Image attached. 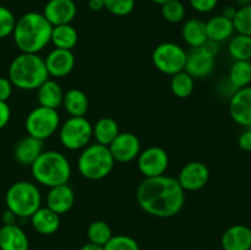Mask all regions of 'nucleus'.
I'll return each mask as SVG.
<instances>
[{
    "label": "nucleus",
    "mask_w": 251,
    "mask_h": 250,
    "mask_svg": "<svg viewBox=\"0 0 251 250\" xmlns=\"http://www.w3.org/2000/svg\"><path fill=\"white\" fill-rule=\"evenodd\" d=\"M136 201L147 215L171 218L178 215L185 203V191L176 178L166 175L145 178L136 190Z\"/></svg>",
    "instance_id": "obj_1"
},
{
    "label": "nucleus",
    "mask_w": 251,
    "mask_h": 250,
    "mask_svg": "<svg viewBox=\"0 0 251 250\" xmlns=\"http://www.w3.org/2000/svg\"><path fill=\"white\" fill-rule=\"evenodd\" d=\"M51 29L42 12L29 11L16 20L12 37L21 53L38 54L50 43Z\"/></svg>",
    "instance_id": "obj_2"
},
{
    "label": "nucleus",
    "mask_w": 251,
    "mask_h": 250,
    "mask_svg": "<svg viewBox=\"0 0 251 250\" xmlns=\"http://www.w3.org/2000/svg\"><path fill=\"white\" fill-rule=\"evenodd\" d=\"M49 78L44 59L38 54L21 53L9 66V80L22 91H34Z\"/></svg>",
    "instance_id": "obj_3"
},
{
    "label": "nucleus",
    "mask_w": 251,
    "mask_h": 250,
    "mask_svg": "<svg viewBox=\"0 0 251 250\" xmlns=\"http://www.w3.org/2000/svg\"><path fill=\"white\" fill-rule=\"evenodd\" d=\"M71 164L58 151H43L32 163L31 173L34 180L47 188L68 184L71 176Z\"/></svg>",
    "instance_id": "obj_4"
},
{
    "label": "nucleus",
    "mask_w": 251,
    "mask_h": 250,
    "mask_svg": "<svg viewBox=\"0 0 251 250\" xmlns=\"http://www.w3.org/2000/svg\"><path fill=\"white\" fill-rule=\"evenodd\" d=\"M115 161L108 146L87 145L77 158L78 173L88 180H100L112 173Z\"/></svg>",
    "instance_id": "obj_5"
},
{
    "label": "nucleus",
    "mask_w": 251,
    "mask_h": 250,
    "mask_svg": "<svg viewBox=\"0 0 251 250\" xmlns=\"http://www.w3.org/2000/svg\"><path fill=\"white\" fill-rule=\"evenodd\" d=\"M5 203L19 218H29L42 206L41 191L31 181H16L7 189Z\"/></svg>",
    "instance_id": "obj_6"
},
{
    "label": "nucleus",
    "mask_w": 251,
    "mask_h": 250,
    "mask_svg": "<svg viewBox=\"0 0 251 250\" xmlns=\"http://www.w3.org/2000/svg\"><path fill=\"white\" fill-rule=\"evenodd\" d=\"M92 137V124L86 117H70L59 126V140L70 151L85 149Z\"/></svg>",
    "instance_id": "obj_7"
},
{
    "label": "nucleus",
    "mask_w": 251,
    "mask_h": 250,
    "mask_svg": "<svg viewBox=\"0 0 251 250\" xmlns=\"http://www.w3.org/2000/svg\"><path fill=\"white\" fill-rule=\"evenodd\" d=\"M27 134L39 140H46L53 136L60 126V117L56 109L38 105L28 113L26 118Z\"/></svg>",
    "instance_id": "obj_8"
},
{
    "label": "nucleus",
    "mask_w": 251,
    "mask_h": 250,
    "mask_svg": "<svg viewBox=\"0 0 251 250\" xmlns=\"http://www.w3.org/2000/svg\"><path fill=\"white\" fill-rule=\"evenodd\" d=\"M152 61L156 69L166 75L173 76L185 69L186 51L173 42L158 44L152 53Z\"/></svg>",
    "instance_id": "obj_9"
},
{
    "label": "nucleus",
    "mask_w": 251,
    "mask_h": 250,
    "mask_svg": "<svg viewBox=\"0 0 251 250\" xmlns=\"http://www.w3.org/2000/svg\"><path fill=\"white\" fill-rule=\"evenodd\" d=\"M137 168L145 178L163 175L169 166V156L159 146L147 147L137 156Z\"/></svg>",
    "instance_id": "obj_10"
},
{
    "label": "nucleus",
    "mask_w": 251,
    "mask_h": 250,
    "mask_svg": "<svg viewBox=\"0 0 251 250\" xmlns=\"http://www.w3.org/2000/svg\"><path fill=\"white\" fill-rule=\"evenodd\" d=\"M108 149L115 162L129 163L136 159L141 152V142L132 132H119L118 136L110 142Z\"/></svg>",
    "instance_id": "obj_11"
},
{
    "label": "nucleus",
    "mask_w": 251,
    "mask_h": 250,
    "mask_svg": "<svg viewBox=\"0 0 251 250\" xmlns=\"http://www.w3.org/2000/svg\"><path fill=\"white\" fill-rule=\"evenodd\" d=\"M176 180L184 191L201 190L210 180V169L202 162H189L180 169Z\"/></svg>",
    "instance_id": "obj_12"
},
{
    "label": "nucleus",
    "mask_w": 251,
    "mask_h": 250,
    "mask_svg": "<svg viewBox=\"0 0 251 250\" xmlns=\"http://www.w3.org/2000/svg\"><path fill=\"white\" fill-rule=\"evenodd\" d=\"M228 108L233 122L244 127H251V86L235 90Z\"/></svg>",
    "instance_id": "obj_13"
},
{
    "label": "nucleus",
    "mask_w": 251,
    "mask_h": 250,
    "mask_svg": "<svg viewBox=\"0 0 251 250\" xmlns=\"http://www.w3.org/2000/svg\"><path fill=\"white\" fill-rule=\"evenodd\" d=\"M42 14L51 26L69 25L77 14V6L74 0H48Z\"/></svg>",
    "instance_id": "obj_14"
},
{
    "label": "nucleus",
    "mask_w": 251,
    "mask_h": 250,
    "mask_svg": "<svg viewBox=\"0 0 251 250\" xmlns=\"http://www.w3.org/2000/svg\"><path fill=\"white\" fill-rule=\"evenodd\" d=\"M47 71L49 76L55 78H63L68 76L75 66V55L73 50H66V49L54 48L49 51L47 58L44 59Z\"/></svg>",
    "instance_id": "obj_15"
},
{
    "label": "nucleus",
    "mask_w": 251,
    "mask_h": 250,
    "mask_svg": "<svg viewBox=\"0 0 251 250\" xmlns=\"http://www.w3.org/2000/svg\"><path fill=\"white\" fill-rule=\"evenodd\" d=\"M213 70H215V58L208 56L200 48H193L189 53H186L184 71H186L194 80L208 77Z\"/></svg>",
    "instance_id": "obj_16"
},
{
    "label": "nucleus",
    "mask_w": 251,
    "mask_h": 250,
    "mask_svg": "<svg viewBox=\"0 0 251 250\" xmlns=\"http://www.w3.org/2000/svg\"><path fill=\"white\" fill-rule=\"evenodd\" d=\"M46 203L47 207L61 216L73 208L75 203V193L69 184L53 186V188H49Z\"/></svg>",
    "instance_id": "obj_17"
},
{
    "label": "nucleus",
    "mask_w": 251,
    "mask_h": 250,
    "mask_svg": "<svg viewBox=\"0 0 251 250\" xmlns=\"http://www.w3.org/2000/svg\"><path fill=\"white\" fill-rule=\"evenodd\" d=\"M223 250H251V229L245 225H233L221 237Z\"/></svg>",
    "instance_id": "obj_18"
},
{
    "label": "nucleus",
    "mask_w": 251,
    "mask_h": 250,
    "mask_svg": "<svg viewBox=\"0 0 251 250\" xmlns=\"http://www.w3.org/2000/svg\"><path fill=\"white\" fill-rule=\"evenodd\" d=\"M43 151V140L27 135L16 142L14 147V157L17 163H20L21 166L31 167L32 163L41 156Z\"/></svg>",
    "instance_id": "obj_19"
},
{
    "label": "nucleus",
    "mask_w": 251,
    "mask_h": 250,
    "mask_svg": "<svg viewBox=\"0 0 251 250\" xmlns=\"http://www.w3.org/2000/svg\"><path fill=\"white\" fill-rule=\"evenodd\" d=\"M29 240L25 230L17 225L0 228V250H28Z\"/></svg>",
    "instance_id": "obj_20"
},
{
    "label": "nucleus",
    "mask_w": 251,
    "mask_h": 250,
    "mask_svg": "<svg viewBox=\"0 0 251 250\" xmlns=\"http://www.w3.org/2000/svg\"><path fill=\"white\" fill-rule=\"evenodd\" d=\"M29 218L33 229L42 235L54 234L60 227V216L47 206L46 207L41 206Z\"/></svg>",
    "instance_id": "obj_21"
},
{
    "label": "nucleus",
    "mask_w": 251,
    "mask_h": 250,
    "mask_svg": "<svg viewBox=\"0 0 251 250\" xmlns=\"http://www.w3.org/2000/svg\"><path fill=\"white\" fill-rule=\"evenodd\" d=\"M36 91L37 100H38V104L42 105V107L58 109L63 104V88L55 80L48 78Z\"/></svg>",
    "instance_id": "obj_22"
},
{
    "label": "nucleus",
    "mask_w": 251,
    "mask_h": 250,
    "mask_svg": "<svg viewBox=\"0 0 251 250\" xmlns=\"http://www.w3.org/2000/svg\"><path fill=\"white\" fill-rule=\"evenodd\" d=\"M234 32L235 29L232 20L227 19L222 15H216V16L211 17L208 21H206L207 39L215 41L217 43L230 39Z\"/></svg>",
    "instance_id": "obj_23"
},
{
    "label": "nucleus",
    "mask_w": 251,
    "mask_h": 250,
    "mask_svg": "<svg viewBox=\"0 0 251 250\" xmlns=\"http://www.w3.org/2000/svg\"><path fill=\"white\" fill-rule=\"evenodd\" d=\"M181 36L188 46L191 48H199L207 41L206 22L198 17L186 20L181 27Z\"/></svg>",
    "instance_id": "obj_24"
},
{
    "label": "nucleus",
    "mask_w": 251,
    "mask_h": 250,
    "mask_svg": "<svg viewBox=\"0 0 251 250\" xmlns=\"http://www.w3.org/2000/svg\"><path fill=\"white\" fill-rule=\"evenodd\" d=\"M70 117H85L88 112V98L83 91L78 88H71L68 92L64 93L63 104Z\"/></svg>",
    "instance_id": "obj_25"
},
{
    "label": "nucleus",
    "mask_w": 251,
    "mask_h": 250,
    "mask_svg": "<svg viewBox=\"0 0 251 250\" xmlns=\"http://www.w3.org/2000/svg\"><path fill=\"white\" fill-rule=\"evenodd\" d=\"M50 42L55 48L73 50L78 42V33L71 24L53 26Z\"/></svg>",
    "instance_id": "obj_26"
},
{
    "label": "nucleus",
    "mask_w": 251,
    "mask_h": 250,
    "mask_svg": "<svg viewBox=\"0 0 251 250\" xmlns=\"http://www.w3.org/2000/svg\"><path fill=\"white\" fill-rule=\"evenodd\" d=\"M119 132L120 129L118 123L109 117L100 118L95 125H92V135L96 142L103 146H109L110 142L118 136Z\"/></svg>",
    "instance_id": "obj_27"
},
{
    "label": "nucleus",
    "mask_w": 251,
    "mask_h": 250,
    "mask_svg": "<svg viewBox=\"0 0 251 250\" xmlns=\"http://www.w3.org/2000/svg\"><path fill=\"white\" fill-rule=\"evenodd\" d=\"M228 80L230 85L235 88L247 87L251 83V61L250 60H235L230 66Z\"/></svg>",
    "instance_id": "obj_28"
},
{
    "label": "nucleus",
    "mask_w": 251,
    "mask_h": 250,
    "mask_svg": "<svg viewBox=\"0 0 251 250\" xmlns=\"http://www.w3.org/2000/svg\"><path fill=\"white\" fill-rule=\"evenodd\" d=\"M229 55L235 60H251V37L237 33L229 39Z\"/></svg>",
    "instance_id": "obj_29"
},
{
    "label": "nucleus",
    "mask_w": 251,
    "mask_h": 250,
    "mask_svg": "<svg viewBox=\"0 0 251 250\" xmlns=\"http://www.w3.org/2000/svg\"><path fill=\"white\" fill-rule=\"evenodd\" d=\"M195 88V80L186 71L174 74L171 78V91L176 97L188 98Z\"/></svg>",
    "instance_id": "obj_30"
},
{
    "label": "nucleus",
    "mask_w": 251,
    "mask_h": 250,
    "mask_svg": "<svg viewBox=\"0 0 251 250\" xmlns=\"http://www.w3.org/2000/svg\"><path fill=\"white\" fill-rule=\"evenodd\" d=\"M113 237V232L110 225L105 221H93L87 227L88 242L104 247L108 240Z\"/></svg>",
    "instance_id": "obj_31"
},
{
    "label": "nucleus",
    "mask_w": 251,
    "mask_h": 250,
    "mask_svg": "<svg viewBox=\"0 0 251 250\" xmlns=\"http://www.w3.org/2000/svg\"><path fill=\"white\" fill-rule=\"evenodd\" d=\"M161 14L169 24H180L186 15V7L180 0H169L161 5Z\"/></svg>",
    "instance_id": "obj_32"
},
{
    "label": "nucleus",
    "mask_w": 251,
    "mask_h": 250,
    "mask_svg": "<svg viewBox=\"0 0 251 250\" xmlns=\"http://www.w3.org/2000/svg\"><path fill=\"white\" fill-rule=\"evenodd\" d=\"M233 25L237 33L251 37V4L238 7Z\"/></svg>",
    "instance_id": "obj_33"
},
{
    "label": "nucleus",
    "mask_w": 251,
    "mask_h": 250,
    "mask_svg": "<svg viewBox=\"0 0 251 250\" xmlns=\"http://www.w3.org/2000/svg\"><path fill=\"white\" fill-rule=\"evenodd\" d=\"M104 9L114 16L124 17L131 14L135 9V0H103Z\"/></svg>",
    "instance_id": "obj_34"
},
{
    "label": "nucleus",
    "mask_w": 251,
    "mask_h": 250,
    "mask_svg": "<svg viewBox=\"0 0 251 250\" xmlns=\"http://www.w3.org/2000/svg\"><path fill=\"white\" fill-rule=\"evenodd\" d=\"M104 250H140L139 243L130 235L118 234L113 235L107 244L103 247Z\"/></svg>",
    "instance_id": "obj_35"
},
{
    "label": "nucleus",
    "mask_w": 251,
    "mask_h": 250,
    "mask_svg": "<svg viewBox=\"0 0 251 250\" xmlns=\"http://www.w3.org/2000/svg\"><path fill=\"white\" fill-rule=\"evenodd\" d=\"M16 25V17L14 12L6 6L0 5V39L11 36Z\"/></svg>",
    "instance_id": "obj_36"
},
{
    "label": "nucleus",
    "mask_w": 251,
    "mask_h": 250,
    "mask_svg": "<svg viewBox=\"0 0 251 250\" xmlns=\"http://www.w3.org/2000/svg\"><path fill=\"white\" fill-rule=\"evenodd\" d=\"M220 0H189V4L195 11L200 14H207L216 9Z\"/></svg>",
    "instance_id": "obj_37"
},
{
    "label": "nucleus",
    "mask_w": 251,
    "mask_h": 250,
    "mask_svg": "<svg viewBox=\"0 0 251 250\" xmlns=\"http://www.w3.org/2000/svg\"><path fill=\"white\" fill-rule=\"evenodd\" d=\"M12 83L9 77H0V100L7 102L12 93Z\"/></svg>",
    "instance_id": "obj_38"
},
{
    "label": "nucleus",
    "mask_w": 251,
    "mask_h": 250,
    "mask_svg": "<svg viewBox=\"0 0 251 250\" xmlns=\"http://www.w3.org/2000/svg\"><path fill=\"white\" fill-rule=\"evenodd\" d=\"M238 146L245 152H251V127L242 132L238 137Z\"/></svg>",
    "instance_id": "obj_39"
},
{
    "label": "nucleus",
    "mask_w": 251,
    "mask_h": 250,
    "mask_svg": "<svg viewBox=\"0 0 251 250\" xmlns=\"http://www.w3.org/2000/svg\"><path fill=\"white\" fill-rule=\"evenodd\" d=\"M11 118V109H10L7 102H1L0 100V130L4 129L10 122Z\"/></svg>",
    "instance_id": "obj_40"
},
{
    "label": "nucleus",
    "mask_w": 251,
    "mask_h": 250,
    "mask_svg": "<svg viewBox=\"0 0 251 250\" xmlns=\"http://www.w3.org/2000/svg\"><path fill=\"white\" fill-rule=\"evenodd\" d=\"M199 48H200L203 53L207 54L208 56H212V58H216L218 51H220V46H218L217 42L211 41V39H207V41H206L202 46L199 47Z\"/></svg>",
    "instance_id": "obj_41"
},
{
    "label": "nucleus",
    "mask_w": 251,
    "mask_h": 250,
    "mask_svg": "<svg viewBox=\"0 0 251 250\" xmlns=\"http://www.w3.org/2000/svg\"><path fill=\"white\" fill-rule=\"evenodd\" d=\"M19 220V217H17L16 215H15L14 212H11L10 210H5L4 213H2L1 216V222H2V225H17L16 221Z\"/></svg>",
    "instance_id": "obj_42"
},
{
    "label": "nucleus",
    "mask_w": 251,
    "mask_h": 250,
    "mask_svg": "<svg viewBox=\"0 0 251 250\" xmlns=\"http://www.w3.org/2000/svg\"><path fill=\"white\" fill-rule=\"evenodd\" d=\"M237 10H238V7L232 6V5H228V6H226L225 9L222 10V14H221V15H222V16H225V17H227V19L232 20V21H233L235 14H237Z\"/></svg>",
    "instance_id": "obj_43"
},
{
    "label": "nucleus",
    "mask_w": 251,
    "mask_h": 250,
    "mask_svg": "<svg viewBox=\"0 0 251 250\" xmlns=\"http://www.w3.org/2000/svg\"><path fill=\"white\" fill-rule=\"evenodd\" d=\"M88 7L92 11L97 12L104 9V4H103V0H88Z\"/></svg>",
    "instance_id": "obj_44"
},
{
    "label": "nucleus",
    "mask_w": 251,
    "mask_h": 250,
    "mask_svg": "<svg viewBox=\"0 0 251 250\" xmlns=\"http://www.w3.org/2000/svg\"><path fill=\"white\" fill-rule=\"evenodd\" d=\"M80 250H104L103 249L102 245H98V244H95V243H86V244H83L82 247L80 248Z\"/></svg>",
    "instance_id": "obj_45"
},
{
    "label": "nucleus",
    "mask_w": 251,
    "mask_h": 250,
    "mask_svg": "<svg viewBox=\"0 0 251 250\" xmlns=\"http://www.w3.org/2000/svg\"><path fill=\"white\" fill-rule=\"evenodd\" d=\"M237 4L238 6L242 7V6H245V5L251 4V0H237Z\"/></svg>",
    "instance_id": "obj_46"
},
{
    "label": "nucleus",
    "mask_w": 251,
    "mask_h": 250,
    "mask_svg": "<svg viewBox=\"0 0 251 250\" xmlns=\"http://www.w3.org/2000/svg\"><path fill=\"white\" fill-rule=\"evenodd\" d=\"M151 2H153V4H157V5H163L164 2L169 1V0H150Z\"/></svg>",
    "instance_id": "obj_47"
},
{
    "label": "nucleus",
    "mask_w": 251,
    "mask_h": 250,
    "mask_svg": "<svg viewBox=\"0 0 251 250\" xmlns=\"http://www.w3.org/2000/svg\"><path fill=\"white\" fill-rule=\"evenodd\" d=\"M0 228H1V223H0Z\"/></svg>",
    "instance_id": "obj_48"
}]
</instances>
